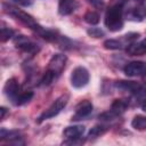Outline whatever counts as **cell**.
<instances>
[{"label": "cell", "mask_w": 146, "mask_h": 146, "mask_svg": "<svg viewBox=\"0 0 146 146\" xmlns=\"http://www.w3.org/2000/svg\"><path fill=\"white\" fill-rule=\"evenodd\" d=\"M104 22L106 27L112 32L120 31L123 27V6L121 2L111 6L106 10Z\"/></svg>", "instance_id": "6da1fadb"}, {"label": "cell", "mask_w": 146, "mask_h": 146, "mask_svg": "<svg viewBox=\"0 0 146 146\" xmlns=\"http://www.w3.org/2000/svg\"><path fill=\"white\" fill-rule=\"evenodd\" d=\"M3 7L6 8V11L10 16L15 17L17 21H19L21 23H23L24 25H26L27 27H30L31 30H33L34 32H36L39 35L43 31V27L41 25H39L36 23V21L31 15H29L27 13H25V11H23V10L16 8V7H13V6H6V5H3Z\"/></svg>", "instance_id": "7a4b0ae2"}, {"label": "cell", "mask_w": 146, "mask_h": 146, "mask_svg": "<svg viewBox=\"0 0 146 146\" xmlns=\"http://www.w3.org/2000/svg\"><path fill=\"white\" fill-rule=\"evenodd\" d=\"M67 99H68V97H67L66 95H63V96L58 97V98L38 117V122L40 123V122H42V121H44V120H48V119H51V117L56 116V115L66 106Z\"/></svg>", "instance_id": "3957f363"}, {"label": "cell", "mask_w": 146, "mask_h": 146, "mask_svg": "<svg viewBox=\"0 0 146 146\" xmlns=\"http://www.w3.org/2000/svg\"><path fill=\"white\" fill-rule=\"evenodd\" d=\"M65 64H66V56L64 54H55L49 60L47 72H49L55 79H57L65 68Z\"/></svg>", "instance_id": "277c9868"}, {"label": "cell", "mask_w": 146, "mask_h": 146, "mask_svg": "<svg viewBox=\"0 0 146 146\" xmlns=\"http://www.w3.org/2000/svg\"><path fill=\"white\" fill-rule=\"evenodd\" d=\"M89 72L83 66H78L72 71L71 74V83L74 88H82L88 84L89 82Z\"/></svg>", "instance_id": "5b68a950"}, {"label": "cell", "mask_w": 146, "mask_h": 146, "mask_svg": "<svg viewBox=\"0 0 146 146\" xmlns=\"http://www.w3.org/2000/svg\"><path fill=\"white\" fill-rule=\"evenodd\" d=\"M14 42H15V46L17 48H19L21 50L25 51V52H29V54H34L38 51V46L32 42L31 40H29L25 35H17L14 38Z\"/></svg>", "instance_id": "8992f818"}, {"label": "cell", "mask_w": 146, "mask_h": 146, "mask_svg": "<svg viewBox=\"0 0 146 146\" xmlns=\"http://www.w3.org/2000/svg\"><path fill=\"white\" fill-rule=\"evenodd\" d=\"M124 74L127 76H139L146 73V63L144 62H131L124 66Z\"/></svg>", "instance_id": "52a82bcc"}, {"label": "cell", "mask_w": 146, "mask_h": 146, "mask_svg": "<svg viewBox=\"0 0 146 146\" xmlns=\"http://www.w3.org/2000/svg\"><path fill=\"white\" fill-rule=\"evenodd\" d=\"M92 112V104L89 100H82L75 107V113L72 116V120L78 121L83 117H87Z\"/></svg>", "instance_id": "ba28073f"}, {"label": "cell", "mask_w": 146, "mask_h": 146, "mask_svg": "<svg viewBox=\"0 0 146 146\" xmlns=\"http://www.w3.org/2000/svg\"><path fill=\"white\" fill-rule=\"evenodd\" d=\"M3 92H5V95L9 99H11L14 102L16 99V97L19 95V84H18V81L15 78H11V79L7 80V82L5 83V87H3Z\"/></svg>", "instance_id": "9c48e42d"}, {"label": "cell", "mask_w": 146, "mask_h": 146, "mask_svg": "<svg viewBox=\"0 0 146 146\" xmlns=\"http://www.w3.org/2000/svg\"><path fill=\"white\" fill-rule=\"evenodd\" d=\"M78 8L76 0H58V13L63 16L71 15Z\"/></svg>", "instance_id": "30bf717a"}, {"label": "cell", "mask_w": 146, "mask_h": 146, "mask_svg": "<svg viewBox=\"0 0 146 146\" xmlns=\"http://www.w3.org/2000/svg\"><path fill=\"white\" fill-rule=\"evenodd\" d=\"M125 50L131 56H139V55L146 54V39H144V40H141L139 42L135 41V42L128 44Z\"/></svg>", "instance_id": "8fae6325"}, {"label": "cell", "mask_w": 146, "mask_h": 146, "mask_svg": "<svg viewBox=\"0 0 146 146\" xmlns=\"http://www.w3.org/2000/svg\"><path fill=\"white\" fill-rule=\"evenodd\" d=\"M84 130L83 125H70L65 128L63 135L67 139H80V137L84 133Z\"/></svg>", "instance_id": "7c38bea8"}, {"label": "cell", "mask_w": 146, "mask_h": 146, "mask_svg": "<svg viewBox=\"0 0 146 146\" xmlns=\"http://www.w3.org/2000/svg\"><path fill=\"white\" fill-rule=\"evenodd\" d=\"M128 105H129V100H127V99H115L111 105L110 112L114 116H119L125 112Z\"/></svg>", "instance_id": "4fadbf2b"}, {"label": "cell", "mask_w": 146, "mask_h": 146, "mask_svg": "<svg viewBox=\"0 0 146 146\" xmlns=\"http://www.w3.org/2000/svg\"><path fill=\"white\" fill-rule=\"evenodd\" d=\"M146 17V6H144L143 3L136 8H132L128 14H127V18L129 21H135V22H140L143 21V18Z\"/></svg>", "instance_id": "5bb4252c"}, {"label": "cell", "mask_w": 146, "mask_h": 146, "mask_svg": "<svg viewBox=\"0 0 146 146\" xmlns=\"http://www.w3.org/2000/svg\"><path fill=\"white\" fill-rule=\"evenodd\" d=\"M115 87L119 90L129 91V92H132V94H136L140 89V86L137 82H135V81H123V80L115 82Z\"/></svg>", "instance_id": "9a60e30c"}, {"label": "cell", "mask_w": 146, "mask_h": 146, "mask_svg": "<svg viewBox=\"0 0 146 146\" xmlns=\"http://www.w3.org/2000/svg\"><path fill=\"white\" fill-rule=\"evenodd\" d=\"M131 127L136 130L143 131L146 130V116L145 115H136L131 121Z\"/></svg>", "instance_id": "2e32d148"}, {"label": "cell", "mask_w": 146, "mask_h": 146, "mask_svg": "<svg viewBox=\"0 0 146 146\" xmlns=\"http://www.w3.org/2000/svg\"><path fill=\"white\" fill-rule=\"evenodd\" d=\"M21 138V133L16 130H11V131H8V130H5V129H1L0 131V139L1 140H9V141H13L15 139H19Z\"/></svg>", "instance_id": "e0dca14e"}, {"label": "cell", "mask_w": 146, "mask_h": 146, "mask_svg": "<svg viewBox=\"0 0 146 146\" xmlns=\"http://www.w3.org/2000/svg\"><path fill=\"white\" fill-rule=\"evenodd\" d=\"M32 98H33V92L32 91H24V92H19V95L16 97V99L13 103L15 105H23V104L29 103Z\"/></svg>", "instance_id": "ac0fdd59"}, {"label": "cell", "mask_w": 146, "mask_h": 146, "mask_svg": "<svg viewBox=\"0 0 146 146\" xmlns=\"http://www.w3.org/2000/svg\"><path fill=\"white\" fill-rule=\"evenodd\" d=\"M83 19L86 23L90 24V25H96L99 23V15L96 11H87L83 16Z\"/></svg>", "instance_id": "d6986e66"}, {"label": "cell", "mask_w": 146, "mask_h": 146, "mask_svg": "<svg viewBox=\"0 0 146 146\" xmlns=\"http://www.w3.org/2000/svg\"><path fill=\"white\" fill-rule=\"evenodd\" d=\"M103 46L106 48V49H110V50H116V49H121L123 47V43L116 39H108V40H105Z\"/></svg>", "instance_id": "ffe728a7"}, {"label": "cell", "mask_w": 146, "mask_h": 146, "mask_svg": "<svg viewBox=\"0 0 146 146\" xmlns=\"http://www.w3.org/2000/svg\"><path fill=\"white\" fill-rule=\"evenodd\" d=\"M105 131H106V127H104V125H95L94 128L90 129V131L88 133V137L89 138H96V137H99L100 135H103Z\"/></svg>", "instance_id": "44dd1931"}, {"label": "cell", "mask_w": 146, "mask_h": 146, "mask_svg": "<svg viewBox=\"0 0 146 146\" xmlns=\"http://www.w3.org/2000/svg\"><path fill=\"white\" fill-rule=\"evenodd\" d=\"M13 36H14V31L13 30L7 29V27H2L1 29V41L2 42H6L7 40H9Z\"/></svg>", "instance_id": "7402d4cb"}, {"label": "cell", "mask_w": 146, "mask_h": 146, "mask_svg": "<svg viewBox=\"0 0 146 146\" xmlns=\"http://www.w3.org/2000/svg\"><path fill=\"white\" fill-rule=\"evenodd\" d=\"M87 33L92 38H102V36H104L103 30H100L98 27H90V29H88Z\"/></svg>", "instance_id": "603a6c76"}, {"label": "cell", "mask_w": 146, "mask_h": 146, "mask_svg": "<svg viewBox=\"0 0 146 146\" xmlns=\"http://www.w3.org/2000/svg\"><path fill=\"white\" fill-rule=\"evenodd\" d=\"M14 2H16V3H18V5H21V6H30L31 3H32V0H13Z\"/></svg>", "instance_id": "cb8c5ba5"}, {"label": "cell", "mask_w": 146, "mask_h": 146, "mask_svg": "<svg viewBox=\"0 0 146 146\" xmlns=\"http://www.w3.org/2000/svg\"><path fill=\"white\" fill-rule=\"evenodd\" d=\"M0 111H1V115H0V117L3 119V117H5V114H6V112H7V108H6V107H1Z\"/></svg>", "instance_id": "d4e9b609"}, {"label": "cell", "mask_w": 146, "mask_h": 146, "mask_svg": "<svg viewBox=\"0 0 146 146\" xmlns=\"http://www.w3.org/2000/svg\"><path fill=\"white\" fill-rule=\"evenodd\" d=\"M141 107H143V110H144V111H145V112H146V102H145V103H143V104H141Z\"/></svg>", "instance_id": "484cf974"}, {"label": "cell", "mask_w": 146, "mask_h": 146, "mask_svg": "<svg viewBox=\"0 0 146 146\" xmlns=\"http://www.w3.org/2000/svg\"><path fill=\"white\" fill-rule=\"evenodd\" d=\"M136 1H137V2H139V3H140V5H141V3H143V2H144V1H145V0H136Z\"/></svg>", "instance_id": "4316f807"}, {"label": "cell", "mask_w": 146, "mask_h": 146, "mask_svg": "<svg viewBox=\"0 0 146 146\" xmlns=\"http://www.w3.org/2000/svg\"><path fill=\"white\" fill-rule=\"evenodd\" d=\"M89 1H90V2H96L97 0H89Z\"/></svg>", "instance_id": "83f0119b"}]
</instances>
